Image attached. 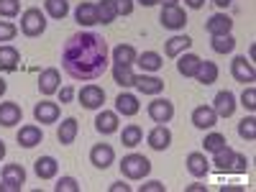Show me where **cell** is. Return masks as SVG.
<instances>
[{"mask_svg":"<svg viewBox=\"0 0 256 192\" xmlns=\"http://www.w3.org/2000/svg\"><path fill=\"white\" fill-rule=\"evenodd\" d=\"M77 98H80V105L82 108H88V110H98V108H102V102H105V90L100 88V84H84V88L77 92Z\"/></svg>","mask_w":256,"mask_h":192,"instance_id":"7","label":"cell"},{"mask_svg":"<svg viewBox=\"0 0 256 192\" xmlns=\"http://www.w3.org/2000/svg\"><path fill=\"white\" fill-rule=\"evenodd\" d=\"M159 20H162V26L169 28V31H182L187 26V13L180 6H164Z\"/></svg>","mask_w":256,"mask_h":192,"instance_id":"5","label":"cell"},{"mask_svg":"<svg viewBox=\"0 0 256 192\" xmlns=\"http://www.w3.org/2000/svg\"><path fill=\"white\" fill-rule=\"evenodd\" d=\"M20 13V0H0V16L3 18H16Z\"/></svg>","mask_w":256,"mask_h":192,"instance_id":"39","label":"cell"},{"mask_svg":"<svg viewBox=\"0 0 256 192\" xmlns=\"http://www.w3.org/2000/svg\"><path fill=\"white\" fill-rule=\"evenodd\" d=\"M77 134H80V123H77V118H64L62 123H59V128H56V141L62 144V146H70V144H74V138H77Z\"/></svg>","mask_w":256,"mask_h":192,"instance_id":"18","label":"cell"},{"mask_svg":"<svg viewBox=\"0 0 256 192\" xmlns=\"http://www.w3.org/2000/svg\"><path fill=\"white\" fill-rule=\"evenodd\" d=\"M136 64H138L144 72H159V70L164 67V59H162V54H156V52H144V54L136 56Z\"/></svg>","mask_w":256,"mask_h":192,"instance_id":"28","label":"cell"},{"mask_svg":"<svg viewBox=\"0 0 256 192\" xmlns=\"http://www.w3.org/2000/svg\"><path fill=\"white\" fill-rule=\"evenodd\" d=\"M20 31L28 38H36L46 31V16L41 13L38 8H28L20 13Z\"/></svg>","mask_w":256,"mask_h":192,"instance_id":"3","label":"cell"},{"mask_svg":"<svg viewBox=\"0 0 256 192\" xmlns=\"http://www.w3.org/2000/svg\"><path fill=\"white\" fill-rule=\"evenodd\" d=\"M241 105L246 110H256V88L254 84H246V90L241 95Z\"/></svg>","mask_w":256,"mask_h":192,"instance_id":"41","label":"cell"},{"mask_svg":"<svg viewBox=\"0 0 256 192\" xmlns=\"http://www.w3.org/2000/svg\"><path fill=\"white\" fill-rule=\"evenodd\" d=\"M236 95H233L230 90H220L216 95V100H212V110L218 113V118H230L233 113H236Z\"/></svg>","mask_w":256,"mask_h":192,"instance_id":"12","label":"cell"},{"mask_svg":"<svg viewBox=\"0 0 256 192\" xmlns=\"http://www.w3.org/2000/svg\"><path fill=\"white\" fill-rule=\"evenodd\" d=\"M6 152H8V148H6V141H3V138H0V162H3V156H6Z\"/></svg>","mask_w":256,"mask_h":192,"instance_id":"54","label":"cell"},{"mask_svg":"<svg viewBox=\"0 0 256 192\" xmlns=\"http://www.w3.org/2000/svg\"><path fill=\"white\" fill-rule=\"evenodd\" d=\"M184 6H187V8H195V10H198V8H202V6H205V0H184Z\"/></svg>","mask_w":256,"mask_h":192,"instance_id":"49","label":"cell"},{"mask_svg":"<svg viewBox=\"0 0 256 192\" xmlns=\"http://www.w3.org/2000/svg\"><path fill=\"white\" fill-rule=\"evenodd\" d=\"M138 110H141V102H138L136 95H131V92H120V95L116 98V113H118V116L131 118V116H136Z\"/></svg>","mask_w":256,"mask_h":192,"instance_id":"20","label":"cell"},{"mask_svg":"<svg viewBox=\"0 0 256 192\" xmlns=\"http://www.w3.org/2000/svg\"><path fill=\"white\" fill-rule=\"evenodd\" d=\"M62 74H59V70L56 67H46L44 72L38 74V92L44 95V98H49V95H54L59 88H62Z\"/></svg>","mask_w":256,"mask_h":192,"instance_id":"11","label":"cell"},{"mask_svg":"<svg viewBox=\"0 0 256 192\" xmlns=\"http://www.w3.org/2000/svg\"><path fill=\"white\" fill-rule=\"evenodd\" d=\"M187 172L192 174V177H208V172H210V162H208V156H205V152H192V154H187Z\"/></svg>","mask_w":256,"mask_h":192,"instance_id":"16","label":"cell"},{"mask_svg":"<svg viewBox=\"0 0 256 192\" xmlns=\"http://www.w3.org/2000/svg\"><path fill=\"white\" fill-rule=\"evenodd\" d=\"M16 34H18V28H16V24H10V20H0V41H13L16 38Z\"/></svg>","mask_w":256,"mask_h":192,"instance_id":"42","label":"cell"},{"mask_svg":"<svg viewBox=\"0 0 256 192\" xmlns=\"http://www.w3.org/2000/svg\"><path fill=\"white\" fill-rule=\"evenodd\" d=\"M113 80H116V84H120V88L126 90V88H134L136 74H134L131 67H123V64H113Z\"/></svg>","mask_w":256,"mask_h":192,"instance_id":"33","label":"cell"},{"mask_svg":"<svg viewBox=\"0 0 256 192\" xmlns=\"http://www.w3.org/2000/svg\"><path fill=\"white\" fill-rule=\"evenodd\" d=\"M54 190L56 192H80V182L74 177H62V180H56Z\"/></svg>","mask_w":256,"mask_h":192,"instance_id":"40","label":"cell"},{"mask_svg":"<svg viewBox=\"0 0 256 192\" xmlns=\"http://www.w3.org/2000/svg\"><path fill=\"white\" fill-rule=\"evenodd\" d=\"M138 3H141L144 8H152V6H156V3H159V0H138Z\"/></svg>","mask_w":256,"mask_h":192,"instance_id":"52","label":"cell"},{"mask_svg":"<svg viewBox=\"0 0 256 192\" xmlns=\"http://www.w3.org/2000/svg\"><path fill=\"white\" fill-rule=\"evenodd\" d=\"M195 80L200 82V84H205V88H208V84H212V82H216L218 80V64L216 62H200V67H198V72H195Z\"/></svg>","mask_w":256,"mask_h":192,"instance_id":"30","label":"cell"},{"mask_svg":"<svg viewBox=\"0 0 256 192\" xmlns=\"http://www.w3.org/2000/svg\"><path fill=\"white\" fill-rule=\"evenodd\" d=\"M202 146H205V152H208V154H216V152H220L223 146H228V141H226V136H223V134L212 131V134H208V136H205Z\"/></svg>","mask_w":256,"mask_h":192,"instance_id":"37","label":"cell"},{"mask_svg":"<svg viewBox=\"0 0 256 192\" xmlns=\"http://www.w3.org/2000/svg\"><path fill=\"white\" fill-rule=\"evenodd\" d=\"M113 162H116V148L110 144H95L90 148V164L95 169H102V172H105Z\"/></svg>","mask_w":256,"mask_h":192,"instance_id":"9","label":"cell"},{"mask_svg":"<svg viewBox=\"0 0 256 192\" xmlns=\"http://www.w3.org/2000/svg\"><path fill=\"white\" fill-rule=\"evenodd\" d=\"M74 20H77L80 26H84V28L95 26V24H98V10H95V3H80V6L74 8Z\"/></svg>","mask_w":256,"mask_h":192,"instance_id":"26","label":"cell"},{"mask_svg":"<svg viewBox=\"0 0 256 192\" xmlns=\"http://www.w3.org/2000/svg\"><path fill=\"white\" fill-rule=\"evenodd\" d=\"M210 46H212V52H216V54H230L233 49H236V38H233L230 34H226V36H212Z\"/></svg>","mask_w":256,"mask_h":192,"instance_id":"36","label":"cell"},{"mask_svg":"<svg viewBox=\"0 0 256 192\" xmlns=\"http://www.w3.org/2000/svg\"><path fill=\"white\" fill-rule=\"evenodd\" d=\"M59 116H62L59 102H52V100H41V102H36V105H34V118H36V123H41V126L59 123Z\"/></svg>","mask_w":256,"mask_h":192,"instance_id":"8","label":"cell"},{"mask_svg":"<svg viewBox=\"0 0 256 192\" xmlns=\"http://www.w3.org/2000/svg\"><path fill=\"white\" fill-rule=\"evenodd\" d=\"M95 10H98V24H102V26L113 24V20L118 18L116 0H100V3H95Z\"/></svg>","mask_w":256,"mask_h":192,"instance_id":"29","label":"cell"},{"mask_svg":"<svg viewBox=\"0 0 256 192\" xmlns=\"http://www.w3.org/2000/svg\"><path fill=\"white\" fill-rule=\"evenodd\" d=\"M110 56H113V64H123V67H134V64H136V56H138V52H136V46H131V44H118V46L110 52Z\"/></svg>","mask_w":256,"mask_h":192,"instance_id":"25","label":"cell"},{"mask_svg":"<svg viewBox=\"0 0 256 192\" xmlns=\"http://www.w3.org/2000/svg\"><path fill=\"white\" fill-rule=\"evenodd\" d=\"M200 56L198 54H190V52H184V54H180L177 56V72L182 74V77H195V72H198V67H200Z\"/></svg>","mask_w":256,"mask_h":192,"instance_id":"27","label":"cell"},{"mask_svg":"<svg viewBox=\"0 0 256 192\" xmlns=\"http://www.w3.org/2000/svg\"><path fill=\"white\" fill-rule=\"evenodd\" d=\"M34 172L38 180H54L56 172H59V162L54 156H38L34 162Z\"/></svg>","mask_w":256,"mask_h":192,"instance_id":"24","label":"cell"},{"mask_svg":"<svg viewBox=\"0 0 256 192\" xmlns=\"http://www.w3.org/2000/svg\"><path fill=\"white\" fill-rule=\"evenodd\" d=\"M16 141L24 148H34V146H38L41 141H44V131H41V126H34V123L20 126V131L16 134Z\"/></svg>","mask_w":256,"mask_h":192,"instance_id":"13","label":"cell"},{"mask_svg":"<svg viewBox=\"0 0 256 192\" xmlns=\"http://www.w3.org/2000/svg\"><path fill=\"white\" fill-rule=\"evenodd\" d=\"M44 8L56 20H64V18H67V13H70V3H67V0H44Z\"/></svg>","mask_w":256,"mask_h":192,"instance_id":"35","label":"cell"},{"mask_svg":"<svg viewBox=\"0 0 256 192\" xmlns=\"http://www.w3.org/2000/svg\"><path fill=\"white\" fill-rule=\"evenodd\" d=\"M248 169V159L244 156V154H236L233 156V166H230V172H238V174H244Z\"/></svg>","mask_w":256,"mask_h":192,"instance_id":"43","label":"cell"},{"mask_svg":"<svg viewBox=\"0 0 256 192\" xmlns=\"http://www.w3.org/2000/svg\"><path fill=\"white\" fill-rule=\"evenodd\" d=\"M141 141H144V131H141V126H136V123L126 126L123 131H120V144H123V146H128V148L138 146Z\"/></svg>","mask_w":256,"mask_h":192,"instance_id":"31","label":"cell"},{"mask_svg":"<svg viewBox=\"0 0 256 192\" xmlns=\"http://www.w3.org/2000/svg\"><path fill=\"white\" fill-rule=\"evenodd\" d=\"M233 156H236V152H233L230 146H223L220 152L212 154V164H216L218 172H230V166H233Z\"/></svg>","mask_w":256,"mask_h":192,"instance_id":"32","label":"cell"},{"mask_svg":"<svg viewBox=\"0 0 256 192\" xmlns=\"http://www.w3.org/2000/svg\"><path fill=\"white\" fill-rule=\"evenodd\" d=\"M118 166H120V174L126 180H134V182L148 177V172H152V162H148L144 154H126Z\"/></svg>","mask_w":256,"mask_h":192,"instance_id":"2","label":"cell"},{"mask_svg":"<svg viewBox=\"0 0 256 192\" xmlns=\"http://www.w3.org/2000/svg\"><path fill=\"white\" fill-rule=\"evenodd\" d=\"M134 88H136L141 95H159V92L164 90V80L141 72V74H136V80H134Z\"/></svg>","mask_w":256,"mask_h":192,"instance_id":"14","label":"cell"},{"mask_svg":"<svg viewBox=\"0 0 256 192\" xmlns=\"http://www.w3.org/2000/svg\"><path fill=\"white\" fill-rule=\"evenodd\" d=\"M238 136L246 138V141H254L256 138V118L254 116H248V118H244L238 123Z\"/></svg>","mask_w":256,"mask_h":192,"instance_id":"38","label":"cell"},{"mask_svg":"<svg viewBox=\"0 0 256 192\" xmlns=\"http://www.w3.org/2000/svg\"><path fill=\"white\" fill-rule=\"evenodd\" d=\"M162 6H180V0H159Z\"/></svg>","mask_w":256,"mask_h":192,"instance_id":"55","label":"cell"},{"mask_svg":"<svg viewBox=\"0 0 256 192\" xmlns=\"http://www.w3.org/2000/svg\"><path fill=\"white\" fill-rule=\"evenodd\" d=\"M205 31H208L210 36H226V34L233 31V20H230V16H226V13H216V16L208 18Z\"/></svg>","mask_w":256,"mask_h":192,"instance_id":"17","label":"cell"},{"mask_svg":"<svg viewBox=\"0 0 256 192\" xmlns=\"http://www.w3.org/2000/svg\"><path fill=\"white\" fill-rule=\"evenodd\" d=\"M0 177L8 180V182H16V184H26V169L20 164H6Z\"/></svg>","mask_w":256,"mask_h":192,"instance_id":"34","label":"cell"},{"mask_svg":"<svg viewBox=\"0 0 256 192\" xmlns=\"http://www.w3.org/2000/svg\"><path fill=\"white\" fill-rule=\"evenodd\" d=\"M230 74H233V80H236V82H244V84L256 82V70H254V62H251V59H246L244 54L233 56V62H230Z\"/></svg>","mask_w":256,"mask_h":192,"instance_id":"4","label":"cell"},{"mask_svg":"<svg viewBox=\"0 0 256 192\" xmlns=\"http://www.w3.org/2000/svg\"><path fill=\"white\" fill-rule=\"evenodd\" d=\"M110 192H131V184H123V182H116V184H110Z\"/></svg>","mask_w":256,"mask_h":192,"instance_id":"48","label":"cell"},{"mask_svg":"<svg viewBox=\"0 0 256 192\" xmlns=\"http://www.w3.org/2000/svg\"><path fill=\"white\" fill-rule=\"evenodd\" d=\"M146 113H148V118H152L154 123H169L174 118V102L166 100V98H156V100L148 102Z\"/></svg>","mask_w":256,"mask_h":192,"instance_id":"6","label":"cell"},{"mask_svg":"<svg viewBox=\"0 0 256 192\" xmlns=\"http://www.w3.org/2000/svg\"><path fill=\"white\" fill-rule=\"evenodd\" d=\"M6 90H8V82H6L3 77H0V98H3V95H6Z\"/></svg>","mask_w":256,"mask_h":192,"instance_id":"53","label":"cell"},{"mask_svg":"<svg viewBox=\"0 0 256 192\" xmlns=\"http://www.w3.org/2000/svg\"><path fill=\"white\" fill-rule=\"evenodd\" d=\"M20 64V52L10 44H0V72H16Z\"/></svg>","mask_w":256,"mask_h":192,"instance_id":"22","label":"cell"},{"mask_svg":"<svg viewBox=\"0 0 256 192\" xmlns=\"http://www.w3.org/2000/svg\"><path fill=\"white\" fill-rule=\"evenodd\" d=\"M110 62L108 41L95 31H80L64 41L62 49V70L67 77L80 82H95L105 74Z\"/></svg>","mask_w":256,"mask_h":192,"instance_id":"1","label":"cell"},{"mask_svg":"<svg viewBox=\"0 0 256 192\" xmlns=\"http://www.w3.org/2000/svg\"><path fill=\"white\" fill-rule=\"evenodd\" d=\"M116 10H118V16H131L134 13V0H116Z\"/></svg>","mask_w":256,"mask_h":192,"instance_id":"44","label":"cell"},{"mask_svg":"<svg viewBox=\"0 0 256 192\" xmlns=\"http://www.w3.org/2000/svg\"><path fill=\"white\" fill-rule=\"evenodd\" d=\"M212 3H216L218 8H228V6L233 3V0H212Z\"/></svg>","mask_w":256,"mask_h":192,"instance_id":"51","label":"cell"},{"mask_svg":"<svg viewBox=\"0 0 256 192\" xmlns=\"http://www.w3.org/2000/svg\"><path fill=\"white\" fill-rule=\"evenodd\" d=\"M205 190H208L205 184H190L187 187V192H205Z\"/></svg>","mask_w":256,"mask_h":192,"instance_id":"50","label":"cell"},{"mask_svg":"<svg viewBox=\"0 0 256 192\" xmlns=\"http://www.w3.org/2000/svg\"><path fill=\"white\" fill-rule=\"evenodd\" d=\"M95 131L102 134V136L116 134V131H118V113H116V110H102V113H98V118H95Z\"/></svg>","mask_w":256,"mask_h":192,"instance_id":"23","label":"cell"},{"mask_svg":"<svg viewBox=\"0 0 256 192\" xmlns=\"http://www.w3.org/2000/svg\"><path fill=\"white\" fill-rule=\"evenodd\" d=\"M166 187L162 184V182H156V180H152V182H146V184H141L138 187V192H164Z\"/></svg>","mask_w":256,"mask_h":192,"instance_id":"46","label":"cell"},{"mask_svg":"<svg viewBox=\"0 0 256 192\" xmlns=\"http://www.w3.org/2000/svg\"><path fill=\"white\" fill-rule=\"evenodd\" d=\"M20 120H24V110H20L18 102H0V126L13 128Z\"/></svg>","mask_w":256,"mask_h":192,"instance_id":"19","label":"cell"},{"mask_svg":"<svg viewBox=\"0 0 256 192\" xmlns=\"http://www.w3.org/2000/svg\"><path fill=\"white\" fill-rule=\"evenodd\" d=\"M20 190H24V184H16L8 180H3V184H0V192H20Z\"/></svg>","mask_w":256,"mask_h":192,"instance_id":"47","label":"cell"},{"mask_svg":"<svg viewBox=\"0 0 256 192\" xmlns=\"http://www.w3.org/2000/svg\"><path fill=\"white\" fill-rule=\"evenodd\" d=\"M56 92H59V102H62V105L72 102V98H74V88H70V84H67V88H59Z\"/></svg>","mask_w":256,"mask_h":192,"instance_id":"45","label":"cell"},{"mask_svg":"<svg viewBox=\"0 0 256 192\" xmlns=\"http://www.w3.org/2000/svg\"><path fill=\"white\" fill-rule=\"evenodd\" d=\"M146 141H148V146H152L154 152H166V148L172 146V131L166 128V123H156L152 131H148Z\"/></svg>","mask_w":256,"mask_h":192,"instance_id":"10","label":"cell"},{"mask_svg":"<svg viewBox=\"0 0 256 192\" xmlns=\"http://www.w3.org/2000/svg\"><path fill=\"white\" fill-rule=\"evenodd\" d=\"M218 123V113L212 110V105H198L195 110H192V126L205 131V128H212Z\"/></svg>","mask_w":256,"mask_h":192,"instance_id":"15","label":"cell"},{"mask_svg":"<svg viewBox=\"0 0 256 192\" xmlns=\"http://www.w3.org/2000/svg\"><path fill=\"white\" fill-rule=\"evenodd\" d=\"M190 46H192V38H190L187 34H177V36H172V38L164 41V54L172 56V59H177V56L184 54Z\"/></svg>","mask_w":256,"mask_h":192,"instance_id":"21","label":"cell"}]
</instances>
